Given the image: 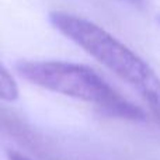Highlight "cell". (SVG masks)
Here are the masks:
<instances>
[{
	"instance_id": "1",
	"label": "cell",
	"mask_w": 160,
	"mask_h": 160,
	"mask_svg": "<svg viewBox=\"0 0 160 160\" xmlns=\"http://www.w3.org/2000/svg\"><path fill=\"white\" fill-rule=\"evenodd\" d=\"M48 18L59 32L129 84L160 127V78L138 53L87 18L65 11H51Z\"/></svg>"
},
{
	"instance_id": "2",
	"label": "cell",
	"mask_w": 160,
	"mask_h": 160,
	"mask_svg": "<svg viewBox=\"0 0 160 160\" xmlns=\"http://www.w3.org/2000/svg\"><path fill=\"white\" fill-rule=\"evenodd\" d=\"M16 70L27 82L90 102L108 117L133 122L146 121V112L142 108L128 101L88 66L61 61H20Z\"/></svg>"
},
{
	"instance_id": "3",
	"label": "cell",
	"mask_w": 160,
	"mask_h": 160,
	"mask_svg": "<svg viewBox=\"0 0 160 160\" xmlns=\"http://www.w3.org/2000/svg\"><path fill=\"white\" fill-rule=\"evenodd\" d=\"M17 98H18V86L11 73L0 62V100L16 101Z\"/></svg>"
},
{
	"instance_id": "4",
	"label": "cell",
	"mask_w": 160,
	"mask_h": 160,
	"mask_svg": "<svg viewBox=\"0 0 160 160\" xmlns=\"http://www.w3.org/2000/svg\"><path fill=\"white\" fill-rule=\"evenodd\" d=\"M7 159L8 160H32L27 156H24L22 153H18L16 150H7Z\"/></svg>"
},
{
	"instance_id": "5",
	"label": "cell",
	"mask_w": 160,
	"mask_h": 160,
	"mask_svg": "<svg viewBox=\"0 0 160 160\" xmlns=\"http://www.w3.org/2000/svg\"><path fill=\"white\" fill-rule=\"evenodd\" d=\"M122 3H127V4L132 6V7H136V8H141L145 6V0H119Z\"/></svg>"
},
{
	"instance_id": "6",
	"label": "cell",
	"mask_w": 160,
	"mask_h": 160,
	"mask_svg": "<svg viewBox=\"0 0 160 160\" xmlns=\"http://www.w3.org/2000/svg\"><path fill=\"white\" fill-rule=\"evenodd\" d=\"M158 20H159V22H160V16H159V17H158Z\"/></svg>"
}]
</instances>
